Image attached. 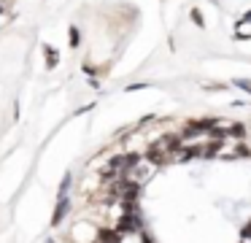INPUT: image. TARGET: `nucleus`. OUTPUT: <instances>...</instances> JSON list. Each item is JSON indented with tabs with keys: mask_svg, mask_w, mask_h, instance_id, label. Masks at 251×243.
Masks as SVG:
<instances>
[{
	"mask_svg": "<svg viewBox=\"0 0 251 243\" xmlns=\"http://www.w3.org/2000/svg\"><path fill=\"white\" fill-rule=\"evenodd\" d=\"M68 208H71V200H68V194H65V197L57 200V208H54V214H51V227H60V224H62Z\"/></svg>",
	"mask_w": 251,
	"mask_h": 243,
	"instance_id": "f257e3e1",
	"label": "nucleus"
},
{
	"mask_svg": "<svg viewBox=\"0 0 251 243\" xmlns=\"http://www.w3.org/2000/svg\"><path fill=\"white\" fill-rule=\"evenodd\" d=\"M44 54H46V70H54L57 65H60V52H57L54 46H49V43H46Z\"/></svg>",
	"mask_w": 251,
	"mask_h": 243,
	"instance_id": "f03ea898",
	"label": "nucleus"
},
{
	"mask_svg": "<svg viewBox=\"0 0 251 243\" xmlns=\"http://www.w3.org/2000/svg\"><path fill=\"white\" fill-rule=\"evenodd\" d=\"M68 41H71V46L76 49L78 43H81V35H78V27H71V30H68Z\"/></svg>",
	"mask_w": 251,
	"mask_h": 243,
	"instance_id": "7ed1b4c3",
	"label": "nucleus"
},
{
	"mask_svg": "<svg viewBox=\"0 0 251 243\" xmlns=\"http://www.w3.org/2000/svg\"><path fill=\"white\" fill-rule=\"evenodd\" d=\"M235 86H238V89H243V92H249V95H251V79H235Z\"/></svg>",
	"mask_w": 251,
	"mask_h": 243,
	"instance_id": "20e7f679",
	"label": "nucleus"
},
{
	"mask_svg": "<svg viewBox=\"0 0 251 243\" xmlns=\"http://www.w3.org/2000/svg\"><path fill=\"white\" fill-rule=\"evenodd\" d=\"M192 22H195L197 27H205V19H202V14L197 8H192Z\"/></svg>",
	"mask_w": 251,
	"mask_h": 243,
	"instance_id": "39448f33",
	"label": "nucleus"
},
{
	"mask_svg": "<svg viewBox=\"0 0 251 243\" xmlns=\"http://www.w3.org/2000/svg\"><path fill=\"white\" fill-rule=\"evenodd\" d=\"M243 22H251V11H246V14H243V19H240V25H243Z\"/></svg>",
	"mask_w": 251,
	"mask_h": 243,
	"instance_id": "423d86ee",
	"label": "nucleus"
},
{
	"mask_svg": "<svg viewBox=\"0 0 251 243\" xmlns=\"http://www.w3.org/2000/svg\"><path fill=\"white\" fill-rule=\"evenodd\" d=\"M0 14H3V5H0Z\"/></svg>",
	"mask_w": 251,
	"mask_h": 243,
	"instance_id": "0eeeda50",
	"label": "nucleus"
}]
</instances>
